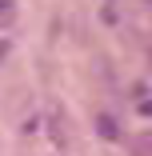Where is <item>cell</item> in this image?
<instances>
[{
  "mask_svg": "<svg viewBox=\"0 0 152 156\" xmlns=\"http://www.w3.org/2000/svg\"><path fill=\"white\" fill-rule=\"evenodd\" d=\"M140 148H148V152H152V136H144V140H140Z\"/></svg>",
  "mask_w": 152,
  "mask_h": 156,
  "instance_id": "6da1fadb",
  "label": "cell"
}]
</instances>
